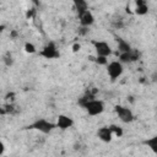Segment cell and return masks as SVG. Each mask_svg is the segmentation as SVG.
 Returning <instances> with one entry per match:
<instances>
[{
	"label": "cell",
	"instance_id": "1",
	"mask_svg": "<svg viewBox=\"0 0 157 157\" xmlns=\"http://www.w3.org/2000/svg\"><path fill=\"white\" fill-rule=\"evenodd\" d=\"M78 104L87 112L91 117H97L104 112V102L101 99H96L94 96L87 93L86 96L78 99Z\"/></svg>",
	"mask_w": 157,
	"mask_h": 157
},
{
	"label": "cell",
	"instance_id": "2",
	"mask_svg": "<svg viewBox=\"0 0 157 157\" xmlns=\"http://www.w3.org/2000/svg\"><path fill=\"white\" fill-rule=\"evenodd\" d=\"M55 128H56V126H55V123H52V121H49V120H47V119H44V118L36 119L33 123H31V124L27 126V129L37 130V131H39V132H42V134H45V135L50 134Z\"/></svg>",
	"mask_w": 157,
	"mask_h": 157
},
{
	"label": "cell",
	"instance_id": "3",
	"mask_svg": "<svg viewBox=\"0 0 157 157\" xmlns=\"http://www.w3.org/2000/svg\"><path fill=\"white\" fill-rule=\"evenodd\" d=\"M114 112L115 114L118 115V118L120 119V121L123 123H131L135 120V115L132 113V110L125 105H121V104H118L114 107Z\"/></svg>",
	"mask_w": 157,
	"mask_h": 157
},
{
	"label": "cell",
	"instance_id": "4",
	"mask_svg": "<svg viewBox=\"0 0 157 157\" xmlns=\"http://www.w3.org/2000/svg\"><path fill=\"white\" fill-rule=\"evenodd\" d=\"M39 55L45 59H58L60 56V52H59L55 42L50 40L42 48V50L39 52Z\"/></svg>",
	"mask_w": 157,
	"mask_h": 157
},
{
	"label": "cell",
	"instance_id": "5",
	"mask_svg": "<svg viewBox=\"0 0 157 157\" xmlns=\"http://www.w3.org/2000/svg\"><path fill=\"white\" fill-rule=\"evenodd\" d=\"M123 71H124V66L118 60H114L107 64V74L112 81H115L117 78H119L123 75Z\"/></svg>",
	"mask_w": 157,
	"mask_h": 157
},
{
	"label": "cell",
	"instance_id": "6",
	"mask_svg": "<svg viewBox=\"0 0 157 157\" xmlns=\"http://www.w3.org/2000/svg\"><path fill=\"white\" fill-rule=\"evenodd\" d=\"M91 43H92V45L94 47V50H96V55H97V56L108 58V56L112 54V48H110V45H109L105 40H97V39H93Z\"/></svg>",
	"mask_w": 157,
	"mask_h": 157
},
{
	"label": "cell",
	"instance_id": "7",
	"mask_svg": "<svg viewBox=\"0 0 157 157\" xmlns=\"http://www.w3.org/2000/svg\"><path fill=\"white\" fill-rule=\"evenodd\" d=\"M78 15V21H80V25L85 28H88L90 26H92L94 23V16L93 13L90 11V10H86V11H82Z\"/></svg>",
	"mask_w": 157,
	"mask_h": 157
},
{
	"label": "cell",
	"instance_id": "8",
	"mask_svg": "<svg viewBox=\"0 0 157 157\" xmlns=\"http://www.w3.org/2000/svg\"><path fill=\"white\" fill-rule=\"evenodd\" d=\"M74 125V120L72 118H70L69 115H65V114H59L58 118H56V123H55V126L60 130H67L70 129L71 126Z\"/></svg>",
	"mask_w": 157,
	"mask_h": 157
},
{
	"label": "cell",
	"instance_id": "9",
	"mask_svg": "<svg viewBox=\"0 0 157 157\" xmlns=\"http://www.w3.org/2000/svg\"><path fill=\"white\" fill-rule=\"evenodd\" d=\"M140 58V53L136 50V49H131L130 52L128 53H121L119 54V63L121 64H125V63H134V61H137Z\"/></svg>",
	"mask_w": 157,
	"mask_h": 157
},
{
	"label": "cell",
	"instance_id": "10",
	"mask_svg": "<svg viewBox=\"0 0 157 157\" xmlns=\"http://www.w3.org/2000/svg\"><path fill=\"white\" fill-rule=\"evenodd\" d=\"M97 137H98L101 141L107 142V144L113 140V135H112V132H110V130H109L108 126H102V128H99V129L97 130Z\"/></svg>",
	"mask_w": 157,
	"mask_h": 157
},
{
	"label": "cell",
	"instance_id": "11",
	"mask_svg": "<svg viewBox=\"0 0 157 157\" xmlns=\"http://www.w3.org/2000/svg\"><path fill=\"white\" fill-rule=\"evenodd\" d=\"M134 12L135 15L137 16H144L148 12V6L146 4V1L144 0H137L135 1V9H134Z\"/></svg>",
	"mask_w": 157,
	"mask_h": 157
},
{
	"label": "cell",
	"instance_id": "12",
	"mask_svg": "<svg viewBox=\"0 0 157 157\" xmlns=\"http://www.w3.org/2000/svg\"><path fill=\"white\" fill-rule=\"evenodd\" d=\"M117 42H118V50H119V54H121V53H128V52H130V50L132 49L131 45H130V43L126 42V40H124V39H121V38H118Z\"/></svg>",
	"mask_w": 157,
	"mask_h": 157
},
{
	"label": "cell",
	"instance_id": "13",
	"mask_svg": "<svg viewBox=\"0 0 157 157\" xmlns=\"http://www.w3.org/2000/svg\"><path fill=\"white\" fill-rule=\"evenodd\" d=\"M108 128H109L112 135L115 136V137H121V136L124 135V130H123V128H120V126L117 125V124H110V125H108Z\"/></svg>",
	"mask_w": 157,
	"mask_h": 157
},
{
	"label": "cell",
	"instance_id": "14",
	"mask_svg": "<svg viewBox=\"0 0 157 157\" xmlns=\"http://www.w3.org/2000/svg\"><path fill=\"white\" fill-rule=\"evenodd\" d=\"M145 145H147V147L151 148V151L153 153H157V136H152V137H148L147 140L144 141Z\"/></svg>",
	"mask_w": 157,
	"mask_h": 157
},
{
	"label": "cell",
	"instance_id": "15",
	"mask_svg": "<svg viewBox=\"0 0 157 157\" xmlns=\"http://www.w3.org/2000/svg\"><path fill=\"white\" fill-rule=\"evenodd\" d=\"M74 6H75L77 13L88 10V4H87L86 1H83V0H75V1H74Z\"/></svg>",
	"mask_w": 157,
	"mask_h": 157
},
{
	"label": "cell",
	"instance_id": "16",
	"mask_svg": "<svg viewBox=\"0 0 157 157\" xmlns=\"http://www.w3.org/2000/svg\"><path fill=\"white\" fill-rule=\"evenodd\" d=\"M23 49H25V52L28 53V54H33V53L37 52L36 45H34L33 43H31V42H26L25 45H23Z\"/></svg>",
	"mask_w": 157,
	"mask_h": 157
},
{
	"label": "cell",
	"instance_id": "17",
	"mask_svg": "<svg viewBox=\"0 0 157 157\" xmlns=\"http://www.w3.org/2000/svg\"><path fill=\"white\" fill-rule=\"evenodd\" d=\"M4 64L6 65V66H12L13 65V58H12V55H11V53H6L5 55H4Z\"/></svg>",
	"mask_w": 157,
	"mask_h": 157
},
{
	"label": "cell",
	"instance_id": "18",
	"mask_svg": "<svg viewBox=\"0 0 157 157\" xmlns=\"http://www.w3.org/2000/svg\"><path fill=\"white\" fill-rule=\"evenodd\" d=\"M94 61H96L98 65H107V64H108V58H104V56H97V55H96Z\"/></svg>",
	"mask_w": 157,
	"mask_h": 157
},
{
	"label": "cell",
	"instance_id": "19",
	"mask_svg": "<svg viewBox=\"0 0 157 157\" xmlns=\"http://www.w3.org/2000/svg\"><path fill=\"white\" fill-rule=\"evenodd\" d=\"M80 49H81V45H80L78 43H75V44H72V52H74V53H77Z\"/></svg>",
	"mask_w": 157,
	"mask_h": 157
},
{
	"label": "cell",
	"instance_id": "20",
	"mask_svg": "<svg viewBox=\"0 0 157 157\" xmlns=\"http://www.w3.org/2000/svg\"><path fill=\"white\" fill-rule=\"evenodd\" d=\"M4 152H5V145L2 141H0V156L4 155Z\"/></svg>",
	"mask_w": 157,
	"mask_h": 157
},
{
	"label": "cell",
	"instance_id": "21",
	"mask_svg": "<svg viewBox=\"0 0 157 157\" xmlns=\"http://www.w3.org/2000/svg\"><path fill=\"white\" fill-rule=\"evenodd\" d=\"M4 28H5V26H0V32H2V31H4Z\"/></svg>",
	"mask_w": 157,
	"mask_h": 157
}]
</instances>
